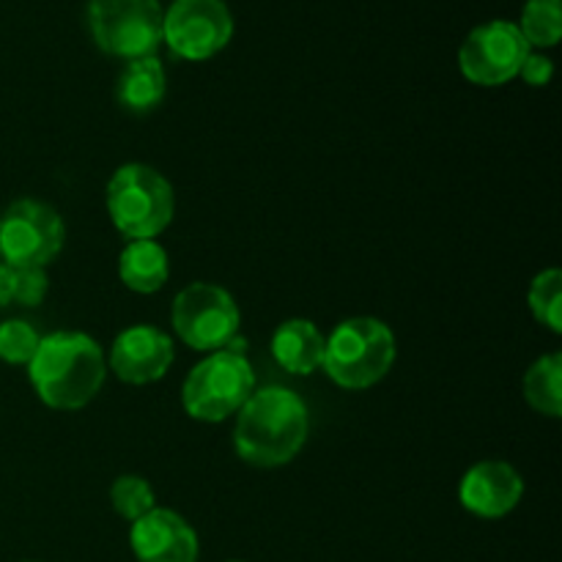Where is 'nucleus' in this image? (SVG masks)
<instances>
[{
    "label": "nucleus",
    "instance_id": "15",
    "mask_svg": "<svg viewBox=\"0 0 562 562\" xmlns=\"http://www.w3.org/2000/svg\"><path fill=\"white\" fill-rule=\"evenodd\" d=\"M165 88H168V80H165L162 64L157 55H148V58H135L126 64L115 86V97L121 108L132 113H148L162 102Z\"/></svg>",
    "mask_w": 562,
    "mask_h": 562
},
{
    "label": "nucleus",
    "instance_id": "2",
    "mask_svg": "<svg viewBox=\"0 0 562 562\" xmlns=\"http://www.w3.org/2000/svg\"><path fill=\"white\" fill-rule=\"evenodd\" d=\"M104 355L82 333H53L42 338L27 373L38 398L60 412L82 409L104 384Z\"/></svg>",
    "mask_w": 562,
    "mask_h": 562
},
{
    "label": "nucleus",
    "instance_id": "12",
    "mask_svg": "<svg viewBox=\"0 0 562 562\" xmlns=\"http://www.w3.org/2000/svg\"><path fill=\"white\" fill-rule=\"evenodd\" d=\"M137 562H198V536L179 514L154 508L130 532Z\"/></svg>",
    "mask_w": 562,
    "mask_h": 562
},
{
    "label": "nucleus",
    "instance_id": "13",
    "mask_svg": "<svg viewBox=\"0 0 562 562\" xmlns=\"http://www.w3.org/2000/svg\"><path fill=\"white\" fill-rule=\"evenodd\" d=\"M525 481L505 461H481L464 475L459 488L461 505L481 519H499L521 503Z\"/></svg>",
    "mask_w": 562,
    "mask_h": 562
},
{
    "label": "nucleus",
    "instance_id": "10",
    "mask_svg": "<svg viewBox=\"0 0 562 562\" xmlns=\"http://www.w3.org/2000/svg\"><path fill=\"white\" fill-rule=\"evenodd\" d=\"M530 53V44L525 42L516 22L492 20L477 25L464 38L459 49V66L470 82L494 88L514 80Z\"/></svg>",
    "mask_w": 562,
    "mask_h": 562
},
{
    "label": "nucleus",
    "instance_id": "19",
    "mask_svg": "<svg viewBox=\"0 0 562 562\" xmlns=\"http://www.w3.org/2000/svg\"><path fill=\"white\" fill-rule=\"evenodd\" d=\"M530 311L552 333H562V274L547 269L530 285Z\"/></svg>",
    "mask_w": 562,
    "mask_h": 562
},
{
    "label": "nucleus",
    "instance_id": "6",
    "mask_svg": "<svg viewBox=\"0 0 562 562\" xmlns=\"http://www.w3.org/2000/svg\"><path fill=\"white\" fill-rule=\"evenodd\" d=\"M159 0H91L88 27L102 53L115 58H148L162 44Z\"/></svg>",
    "mask_w": 562,
    "mask_h": 562
},
{
    "label": "nucleus",
    "instance_id": "23",
    "mask_svg": "<svg viewBox=\"0 0 562 562\" xmlns=\"http://www.w3.org/2000/svg\"><path fill=\"white\" fill-rule=\"evenodd\" d=\"M519 75H521V80L527 82V86L543 88L549 80H552V75H554L552 58H549V55H543V53H530L525 58V64H521Z\"/></svg>",
    "mask_w": 562,
    "mask_h": 562
},
{
    "label": "nucleus",
    "instance_id": "16",
    "mask_svg": "<svg viewBox=\"0 0 562 562\" xmlns=\"http://www.w3.org/2000/svg\"><path fill=\"white\" fill-rule=\"evenodd\" d=\"M170 272L168 252L154 239H137L124 247L119 258L121 283L137 294H154L165 285Z\"/></svg>",
    "mask_w": 562,
    "mask_h": 562
},
{
    "label": "nucleus",
    "instance_id": "11",
    "mask_svg": "<svg viewBox=\"0 0 562 562\" xmlns=\"http://www.w3.org/2000/svg\"><path fill=\"white\" fill-rule=\"evenodd\" d=\"M173 362V344L168 335L148 324L124 329L110 349V368L126 384H148L165 376Z\"/></svg>",
    "mask_w": 562,
    "mask_h": 562
},
{
    "label": "nucleus",
    "instance_id": "4",
    "mask_svg": "<svg viewBox=\"0 0 562 562\" xmlns=\"http://www.w3.org/2000/svg\"><path fill=\"white\" fill-rule=\"evenodd\" d=\"M108 212L132 241L154 239L173 220V187L148 165H124L108 184Z\"/></svg>",
    "mask_w": 562,
    "mask_h": 562
},
{
    "label": "nucleus",
    "instance_id": "20",
    "mask_svg": "<svg viewBox=\"0 0 562 562\" xmlns=\"http://www.w3.org/2000/svg\"><path fill=\"white\" fill-rule=\"evenodd\" d=\"M42 335L22 318L0 324V360L9 366H27L36 355Z\"/></svg>",
    "mask_w": 562,
    "mask_h": 562
},
{
    "label": "nucleus",
    "instance_id": "7",
    "mask_svg": "<svg viewBox=\"0 0 562 562\" xmlns=\"http://www.w3.org/2000/svg\"><path fill=\"white\" fill-rule=\"evenodd\" d=\"M66 239L64 220L47 203L25 198L5 209L0 217V256L11 269L47 267Z\"/></svg>",
    "mask_w": 562,
    "mask_h": 562
},
{
    "label": "nucleus",
    "instance_id": "17",
    "mask_svg": "<svg viewBox=\"0 0 562 562\" xmlns=\"http://www.w3.org/2000/svg\"><path fill=\"white\" fill-rule=\"evenodd\" d=\"M525 395L536 412L547 417L562 415V357L547 355L525 376Z\"/></svg>",
    "mask_w": 562,
    "mask_h": 562
},
{
    "label": "nucleus",
    "instance_id": "18",
    "mask_svg": "<svg viewBox=\"0 0 562 562\" xmlns=\"http://www.w3.org/2000/svg\"><path fill=\"white\" fill-rule=\"evenodd\" d=\"M519 31L532 47H554L562 36V3L560 0H527L521 11Z\"/></svg>",
    "mask_w": 562,
    "mask_h": 562
},
{
    "label": "nucleus",
    "instance_id": "3",
    "mask_svg": "<svg viewBox=\"0 0 562 562\" xmlns=\"http://www.w3.org/2000/svg\"><path fill=\"white\" fill-rule=\"evenodd\" d=\"M395 362V335L379 318L340 322L324 340V362L329 379L346 390L373 387Z\"/></svg>",
    "mask_w": 562,
    "mask_h": 562
},
{
    "label": "nucleus",
    "instance_id": "14",
    "mask_svg": "<svg viewBox=\"0 0 562 562\" xmlns=\"http://www.w3.org/2000/svg\"><path fill=\"white\" fill-rule=\"evenodd\" d=\"M324 340L327 338L316 324L307 318H291L274 333L272 355L283 371L307 376L324 362Z\"/></svg>",
    "mask_w": 562,
    "mask_h": 562
},
{
    "label": "nucleus",
    "instance_id": "8",
    "mask_svg": "<svg viewBox=\"0 0 562 562\" xmlns=\"http://www.w3.org/2000/svg\"><path fill=\"white\" fill-rule=\"evenodd\" d=\"M173 327L190 349H225L239 333V307L220 285L192 283L173 300Z\"/></svg>",
    "mask_w": 562,
    "mask_h": 562
},
{
    "label": "nucleus",
    "instance_id": "24",
    "mask_svg": "<svg viewBox=\"0 0 562 562\" xmlns=\"http://www.w3.org/2000/svg\"><path fill=\"white\" fill-rule=\"evenodd\" d=\"M11 302V269L0 261V311Z\"/></svg>",
    "mask_w": 562,
    "mask_h": 562
},
{
    "label": "nucleus",
    "instance_id": "21",
    "mask_svg": "<svg viewBox=\"0 0 562 562\" xmlns=\"http://www.w3.org/2000/svg\"><path fill=\"white\" fill-rule=\"evenodd\" d=\"M110 499H113L115 514L130 521H137L148 510H154V488L137 475L119 477L110 488Z\"/></svg>",
    "mask_w": 562,
    "mask_h": 562
},
{
    "label": "nucleus",
    "instance_id": "22",
    "mask_svg": "<svg viewBox=\"0 0 562 562\" xmlns=\"http://www.w3.org/2000/svg\"><path fill=\"white\" fill-rule=\"evenodd\" d=\"M47 272L42 267L11 269V302H20L25 307L42 305L47 296Z\"/></svg>",
    "mask_w": 562,
    "mask_h": 562
},
{
    "label": "nucleus",
    "instance_id": "1",
    "mask_svg": "<svg viewBox=\"0 0 562 562\" xmlns=\"http://www.w3.org/2000/svg\"><path fill=\"white\" fill-rule=\"evenodd\" d=\"M307 431L305 401L285 387H267L252 393L239 409L234 445L247 464L269 470L289 464L305 445Z\"/></svg>",
    "mask_w": 562,
    "mask_h": 562
},
{
    "label": "nucleus",
    "instance_id": "5",
    "mask_svg": "<svg viewBox=\"0 0 562 562\" xmlns=\"http://www.w3.org/2000/svg\"><path fill=\"white\" fill-rule=\"evenodd\" d=\"M252 387H256V373L241 351H212V357L198 362L187 376L181 404L195 420L220 423L245 406Z\"/></svg>",
    "mask_w": 562,
    "mask_h": 562
},
{
    "label": "nucleus",
    "instance_id": "9",
    "mask_svg": "<svg viewBox=\"0 0 562 562\" xmlns=\"http://www.w3.org/2000/svg\"><path fill=\"white\" fill-rule=\"evenodd\" d=\"M234 36V16L223 0H173L162 16V42L184 60H206Z\"/></svg>",
    "mask_w": 562,
    "mask_h": 562
}]
</instances>
